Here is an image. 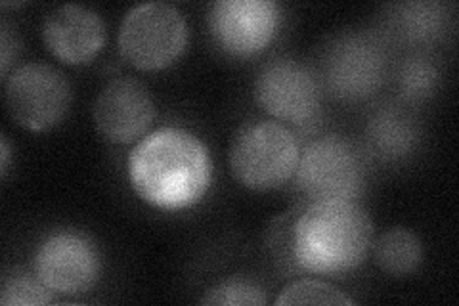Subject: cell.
<instances>
[{
    "mask_svg": "<svg viewBox=\"0 0 459 306\" xmlns=\"http://www.w3.org/2000/svg\"><path fill=\"white\" fill-rule=\"evenodd\" d=\"M371 243L369 214L354 201H310L300 213L276 221L270 241L287 265L322 275L356 270Z\"/></svg>",
    "mask_w": 459,
    "mask_h": 306,
    "instance_id": "cell-1",
    "label": "cell"
},
{
    "mask_svg": "<svg viewBox=\"0 0 459 306\" xmlns=\"http://www.w3.org/2000/svg\"><path fill=\"white\" fill-rule=\"evenodd\" d=\"M128 180L148 205L184 211L209 192L212 162L205 144L190 130L165 127L134 145L128 155Z\"/></svg>",
    "mask_w": 459,
    "mask_h": 306,
    "instance_id": "cell-2",
    "label": "cell"
},
{
    "mask_svg": "<svg viewBox=\"0 0 459 306\" xmlns=\"http://www.w3.org/2000/svg\"><path fill=\"white\" fill-rule=\"evenodd\" d=\"M299 157V142L290 128L276 121H253L239 128L228 159L241 186L270 192L295 177Z\"/></svg>",
    "mask_w": 459,
    "mask_h": 306,
    "instance_id": "cell-3",
    "label": "cell"
},
{
    "mask_svg": "<svg viewBox=\"0 0 459 306\" xmlns=\"http://www.w3.org/2000/svg\"><path fill=\"white\" fill-rule=\"evenodd\" d=\"M188 23L169 3H143L126 12L119 29V50L142 71H160L175 64L188 45Z\"/></svg>",
    "mask_w": 459,
    "mask_h": 306,
    "instance_id": "cell-4",
    "label": "cell"
},
{
    "mask_svg": "<svg viewBox=\"0 0 459 306\" xmlns=\"http://www.w3.org/2000/svg\"><path fill=\"white\" fill-rule=\"evenodd\" d=\"M71 106V86L48 64H25L6 79V108L20 127L45 133L60 125Z\"/></svg>",
    "mask_w": 459,
    "mask_h": 306,
    "instance_id": "cell-5",
    "label": "cell"
},
{
    "mask_svg": "<svg viewBox=\"0 0 459 306\" xmlns=\"http://www.w3.org/2000/svg\"><path fill=\"white\" fill-rule=\"evenodd\" d=\"M295 177L310 201H352L364 184V167L347 140L325 136L300 152Z\"/></svg>",
    "mask_w": 459,
    "mask_h": 306,
    "instance_id": "cell-6",
    "label": "cell"
},
{
    "mask_svg": "<svg viewBox=\"0 0 459 306\" xmlns=\"http://www.w3.org/2000/svg\"><path fill=\"white\" fill-rule=\"evenodd\" d=\"M35 275L52 293L81 295L91 291L102 274V257L81 232H54L35 253Z\"/></svg>",
    "mask_w": 459,
    "mask_h": 306,
    "instance_id": "cell-7",
    "label": "cell"
},
{
    "mask_svg": "<svg viewBox=\"0 0 459 306\" xmlns=\"http://www.w3.org/2000/svg\"><path fill=\"white\" fill-rule=\"evenodd\" d=\"M280 22L281 8L272 0H219L207 13L214 42L236 57L263 52L276 37Z\"/></svg>",
    "mask_w": 459,
    "mask_h": 306,
    "instance_id": "cell-8",
    "label": "cell"
},
{
    "mask_svg": "<svg viewBox=\"0 0 459 306\" xmlns=\"http://www.w3.org/2000/svg\"><path fill=\"white\" fill-rule=\"evenodd\" d=\"M386 54L376 39L362 33L339 37L329 47L324 79L335 98L362 101L376 94L385 81Z\"/></svg>",
    "mask_w": 459,
    "mask_h": 306,
    "instance_id": "cell-9",
    "label": "cell"
},
{
    "mask_svg": "<svg viewBox=\"0 0 459 306\" xmlns=\"http://www.w3.org/2000/svg\"><path fill=\"white\" fill-rule=\"evenodd\" d=\"M320 84L314 73L295 60L266 64L255 81V100L278 121L303 125L320 108Z\"/></svg>",
    "mask_w": 459,
    "mask_h": 306,
    "instance_id": "cell-10",
    "label": "cell"
},
{
    "mask_svg": "<svg viewBox=\"0 0 459 306\" xmlns=\"http://www.w3.org/2000/svg\"><path fill=\"white\" fill-rule=\"evenodd\" d=\"M94 123L106 140L131 144L146 135L153 123L155 106L150 91L133 77L108 83L94 101Z\"/></svg>",
    "mask_w": 459,
    "mask_h": 306,
    "instance_id": "cell-11",
    "label": "cell"
},
{
    "mask_svg": "<svg viewBox=\"0 0 459 306\" xmlns=\"http://www.w3.org/2000/svg\"><path fill=\"white\" fill-rule=\"evenodd\" d=\"M40 33L50 54L67 66L92 62L106 42L102 18L94 10L77 4H64L48 12Z\"/></svg>",
    "mask_w": 459,
    "mask_h": 306,
    "instance_id": "cell-12",
    "label": "cell"
},
{
    "mask_svg": "<svg viewBox=\"0 0 459 306\" xmlns=\"http://www.w3.org/2000/svg\"><path fill=\"white\" fill-rule=\"evenodd\" d=\"M366 135L371 150L379 157L386 162H398L415 150L420 128L406 109L386 106L371 115Z\"/></svg>",
    "mask_w": 459,
    "mask_h": 306,
    "instance_id": "cell-13",
    "label": "cell"
},
{
    "mask_svg": "<svg viewBox=\"0 0 459 306\" xmlns=\"http://www.w3.org/2000/svg\"><path fill=\"white\" fill-rule=\"evenodd\" d=\"M393 22L398 35L411 45H430L446 35L452 23V13L448 4L420 0V3L396 6Z\"/></svg>",
    "mask_w": 459,
    "mask_h": 306,
    "instance_id": "cell-14",
    "label": "cell"
},
{
    "mask_svg": "<svg viewBox=\"0 0 459 306\" xmlns=\"http://www.w3.org/2000/svg\"><path fill=\"white\" fill-rule=\"evenodd\" d=\"M376 265L391 275H408L420 268L423 245L418 234L408 228H391L371 243Z\"/></svg>",
    "mask_w": 459,
    "mask_h": 306,
    "instance_id": "cell-15",
    "label": "cell"
},
{
    "mask_svg": "<svg viewBox=\"0 0 459 306\" xmlns=\"http://www.w3.org/2000/svg\"><path fill=\"white\" fill-rule=\"evenodd\" d=\"M440 83V69L427 54H411L398 69V92L406 101H425Z\"/></svg>",
    "mask_w": 459,
    "mask_h": 306,
    "instance_id": "cell-16",
    "label": "cell"
},
{
    "mask_svg": "<svg viewBox=\"0 0 459 306\" xmlns=\"http://www.w3.org/2000/svg\"><path fill=\"white\" fill-rule=\"evenodd\" d=\"M201 302L222 306H263L268 302V297L266 291L251 280L230 278L212 285Z\"/></svg>",
    "mask_w": 459,
    "mask_h": 306,
    "instance_id": "cell-17",
    "label": "cell"
},
{
    "mask_svg": "<svg viewBox=\"0 0 459 306\" xmlns=\"http://www.w3.org/2000/svg\"><path fill=\"white\" fill-rule=\"evenodd\" d=\"M276 304H354V299L325 282L300 280L287 285Z\"/></svg>",
    "mask_w": 459,
    "mask_h": 306,
    "instance_id": "cell-18",
    "label": "cell"
},
{
    "mask_svg": "<svg viewBox=\"0 0 459 306\" xmlns=\"http://www.w3.org/2000/svg\"><path fill=\"white\" fill-rule=\"evenodd\" d=\"M52 291L42 284L39 278L31 275H8L3 284V293H0V302L4 306H35V304H50Z\"/></svg>",
    "mask_w": 459,
    "mask_h": 306,
    "instance_id": "cell-19",
    "label": "cell"
},
{
    "mask_svg": "<svg viewBox=\"0 0 459 306\" xmlns=\"http://www.w3.org/2000/svg\"><path fill=\"white\" fill-rule=\"evenodd\" d=\"M18 48V37L10 31V27L6 23H3V29H0V71H3L4 79H8V71L12 62L16 60Z\"/></svg>",
    "mask_w": 459,
    "mask_h": 306,
    "instance_id": "cell-20",
    "label": "cell"
},
{
    "mask_svg": "<svg viewBox=\"0 0 459 306\" xmlns=\"http://www.w3.org/2000/svg\"><path fill=\"white\" fill-rule=\"evenodd\" d=\"M10 157H12V150H10V144H8V138L3 136V140H0V172H3V177L6 179V174L10 170Z\"/></svg>",
    "mask_w": 459,
    "mask_h": 306,
    "instance_id": "cell-21",
    "label": "cell"
}]
</instances>
